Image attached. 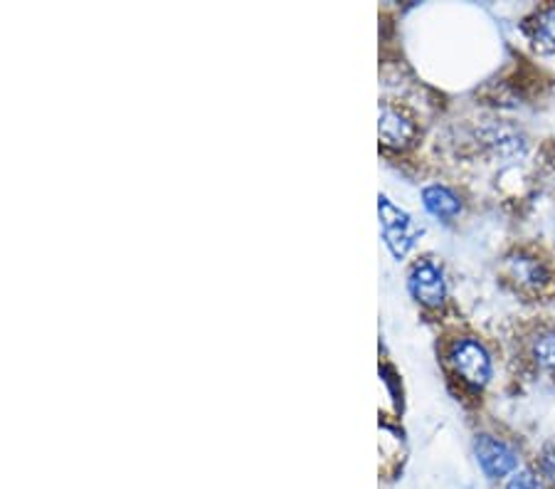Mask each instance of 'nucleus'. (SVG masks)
Masks as SVG:
<instances>
[{
	"mask_svg": "<svg viewBox=\"0 0 555 489\" xmlns=\"http://www.w3.org/2000/svg\"><path fill=\"white\" fill-rule=\"evenodd\" d=\"M378 213H380L385 243H388L390 253L400 260V257H405L410 253V247L415 245V240L420 237L423 230L415 226L413 218H410L405 210H400L396 203L385 198V195H380L378 201Z\"/></svg>",
	"mask_w": 555,
	"mask_h": 489,
	"instance_id": "f257e3e1",
	"label": "nucleus"
},
{
	"mask_svg": "<svg viewBox=\"0 0 555 489\" xmlns=\"http://www.w3.org/2000/svg\"><path fill=\"white\" fill-rule=\"evenodd\" d=\"M504 489H548L543 482V477H539L531 469H516V473L506 479Z\"/></svg>",
	"mask_w": 555,
	"mask_h": 489,
	"instance_id": "6e6552de",
	"label": "nucleus"
},
{
	"mask_svg": "<svg viewBox=\"0 0 555 489\" xmlns=\"http://www.w3.org/2000/svg\"><path fill=\"white\" fill-rule=\"evenodd\" d=\"M535 40H539L545 50H555V8L545 11L539 21V30H535Z\"/></svg>",
	"mask_w": 555,
	"mask_h": 489,
	"instance_id": "1a4fd4ad",
	"label": "nucleus"
},
{
	"mask_svg": "<svg viewBox=\"0 0 555 489\" xmlns=\"http://www.w3.org/2000/svg\"><path fill=\"white\" fill-rule=\"evenodd\" d=\"M539 473H541L545 485L555 487V445L543 448L541 458H539Z\"/></svg>",
	"mask_w": 555,
	"mask_h": 489,
	"instance_id": "9d476101",
	"label": "nucleus"
},
{
	"mask_svg": "<svg viewBox=\"0 0 555 489\" xmlns=\"http://www.w3.org/2000/svg\"><path fill=\"white\" fill-rule=\"evenodd\" d=\"M474 455L489 479H506L518 469V455L512 445L494 438V435H477Z\"/></svg>",
	"mask_w": 555,
	"mask_h": 489,
	"instance_id": "f03ea898",
	"label": "nucleus"
},
{
	"mask_svg": "<svg viewBox=\"0 0 555 489\" xmlns=\"http://www.w3.org/2000/svg\"><path fill=\"white\" fill-rule=\"evenodd\" d=\"M423 203L437 218H454L462 210L460 198L450 189H444V185H429V189H425Z\"/></svg>",
	"mask_w": 555,
	"mask_h": 489,
	"instance_id": "423d86ee",
	"label": "nucleus"
},
{
	"mask_svg": "<svg viewBox=\"0 0 555 489\" xmlns=\"http://www.w3.org/2000/svg\"><path fill=\"white\" fill-rule=\"evenodd\" d=\"M408 287L413 292V297L425 307H440L447 297V284L440 267L429 260L417 262L410 272Z\"/></svg>",
	"mask_w": 555,
	"mask_h": 489,
	"instance_id": "20e7f679",
	"label": "nucleus"
},
{
	"mask_svg": "<svg viewBox=\"0 0 555 489\" xmlns=\"http://www.w3.org/2000/svg\"><path fill=\"white\" fill-rule=\"evenodd\" d=\"M533 356L541 366L555 371V332H545L533 342Z\"/></svg>",
	"mask_w": 555,
	"mask_h": 489,
	"instance_id": "0eeeda50",
	"label": "nucleus"
},
{
	"mask_svg": "<svg viewBox=\"0 0 555 489\" xmlns=\"http://www.w3.org/2000/svg\"><path fill=\"white\" fill-rule=\"evenodd\" d=\"M380 139L383 144L388 146H408L410 139L415 137V129H413V121H410L405 114H400L398 110H392V106H383L380 110Z\"/></svg>",
	"mask_w": 555,
	"mask_h": 489,
	"instance_id": "39448f33",
	"label": "nucleus"
},
{
	"mask_svg": "<svg viewBox=\"0 0 555 489\" xmlns=\"http://www.w3.org/2000/svg\"><path fill=\"white\" fill-rule=\"evenodd\" d=\"M450 361L462 381L474 388H485L491 378V359L485 346L474 339H462L452 346Z\"/></svg>",
	"mask_w": 555,
	"mask_h": 489,
	"instance_id": "7ed1b4c3",
	"label": "nucleus"
}]
</instances>
